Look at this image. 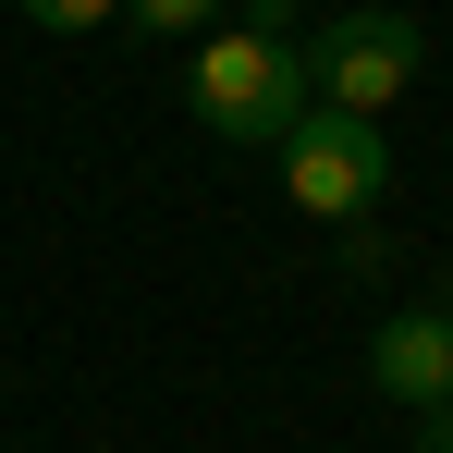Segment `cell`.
Wrapping results in <instances>:
<instances>
[{"label": "cell", "instance_id": "6", "mask_svg": "<svg viewBox=\"0 0 453 453\" xmlns=\"http://www.w3.org/2000/svg\"><path fill=\"white\" fill-rule=\"evenodd\" d=\"M123 0H25V25H50V37H86V25H111Z\"/></svg>", "mask_w": 453, "mask_h": 453}, {"label": "cell", "instance_id": "8", "mask_svg": "<svg viewBox=\"0 0 453 453\" xmlns=\"http://www.w3.org/2000/svg\"><path fill=\"white\" fill-rule=\"evenodd\" d=\"M417 453H453V404H417Z\"/></svg>", "mask_w": 453, "mask_h": 453}, {"label": "cell", "instance_id": "3", "mask_svg": "<svg viewBox=\"0 0 453 453\" xmlns=\"http://www.w3.org/2000/svg\"><path fill=\"white\" fill-rule=\"evenodd\" d=\"M282 196H295L306 221H368L380 184H392V148H380V123H356V111H331V98H306L295 123H282Z\"/></svg>", "mask_w": 453, "mask_h": 453}, {"label": "cell", "instance_id": "4", "mask_svg": "<svg viewBox=\"0 0 453 453\" xmlns=\"http://www.w3.org/2000/svg\"><path fill=\"white\" fill-rule=\"evenodd\" d=\"M368 380L417 417V404H453V319L441 306H392L368 331Z\"/></svg>", "mask_w": 453, "mask_h": 453}, {"label": "cell", "instance_id": "5", "mask_svg": "<svg viewBox=\"0 0 453 453\" xmlns=\"http://www.w3.org/2000/svg\"><path fill=\"white\" fill-rule=\"evenodd\" d=\"M111 25H135L148 50H184V37H209V25H221V0H123Z\"/></svg>", "mask_w": 453, "mask_h": 453}, {"label": "cell", "instance_id": "7", "mask_svg": "<svg viewBox=\"0 0 453 453\" xmlns=\"http://www.w3.org/2000/svg\"><path fill=\"white\" fill-rule=\"evenodd\" d=\"M331 233H343V282H380V270H392V245H380L368 221H331Z\"/></svg>", "mask_w": 453, "mask_h": 453}, {"label": "cell", "instance_id": "9", "mask_svg": "<svg viewBox=\"0 0 453 453\" xmlns=\"http://www.w3.org/2000/svg\"><path fill=\"white\" fill-rule=\"evenodd\" d=\"M441 295H453V282H441ZM441 319H453V306H441Z\"/></svg>", "mask_w": 453, "mask_h": 453}, {"label": "cell", "instance_id": "2", "mask_svg": "<svg viewBox=\"0 0 453 453\" xmlns=\"http://www.w3.org/2000/svg\"><path fill=\"white\" fill-rule=\"evenodd\" d=\"M417 74H429V25L392 12V0H343V12L306 37V98H331V111H356V123H380Z\"/></svg>", "mask_w": 453, "mask_h": 453}, {"label": "cell", "instance_id": "1", "mask_svg": "<svg viewBox=\"0 0 453 453\" xmlns=\"http://www.w3.org/2000/svg\"><path fill=\"white\" fill-rule=\"evenodd\" d=\"M196 62V123L221 135V148H282V123L306 111V50L295 37H270V25H209V37H184Z\"/></svg>", "mask_w": 453, "mask_h": 453}]
</instances>
